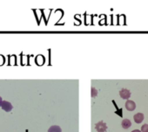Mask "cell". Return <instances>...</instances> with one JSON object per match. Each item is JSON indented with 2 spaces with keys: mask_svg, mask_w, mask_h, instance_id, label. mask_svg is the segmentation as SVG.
Returning a JSON list of instances; mask_svg holds the SVG:
<instances>
[{
  "mask_svg": "<svg viewBox=\"0 0 148 132\" xmlns=\"http://www.w3.org/2000/svg\"><path fill=\"white\" fill-rule=\"evenodd\" d=\"M3 100H2V97H0V103H1V102H2Z\"/></svg>",
  "mask_w": 148,
  "mask_h": 132,
  "instance_id": "11",
  "label": "cell"
},
{
  "mask_svg": "<svg viewBox=\"0 0 148 132\" xmlns=\"http://www.w3.org/2000/svg\"><path fill=\"white\" fill-rule=\"evenodd\" d=\"M98 95V90L95 88H92V97H95Z\"/></svg>",
  "mask_w": 148,
  "mask_h": 132,
  "instance_id": "8",
  "label": "cell"
},
{
  "mask_svg": "<svg viewBox=\"0 0 148 132\" xmlns=\"http://www.w3.org/2000/svg\"><path fill=\"white\" fill-rule=\"evenodd\" d=\"M125 106L126 110H129V111H133L136 109V103L132 100H127Z\"/></svg>",
  "mask_w": 148,
  "mask_h": 132,
  "instance_id": "4",
  "label": "cell"
},
{
  "mask_svg": "<svg viewBox=\"0 0 148 132\" xmlns=\"http://www.w3.org/2000/svg\"><path fill=\"white\" fill-rule=\"evenodd\" d=\"M95 129L98 132H106L107 129V126L103 121H100L95 124Z\"/></svg>",
  "mask_w": 148,
  "mask_h": 132,
  "instance_id": "1",
  "label": "cell"
},
{
  "mask_svg": "<svg viewBox=\"0 0 148 132\" xmlns=\"http://www.w3.org/2000/svg\"><path fill=\"white\" fill-rule=\"evenodd\" d=\"M132 132H141L140 130H138V129H134V130H132Z\"/></svg>",
  "mask_w": 148,
  "mask_h": 132,
  "instance_id": "10",
  "label": "cell"
},
{
  "mask_svg": "<svg viewBox=\"0 0 148 132\" xmlns=\"http://www.w3.org/2000/svg\"><path fill=\"white\" fill-rule=\"evenodd\" d=\"M119 96L121 98L123 99H129L130 97H131V92L129 90L127 89H122L120 91H119Z\"/></svg>",
  "mask_w": 148,
  "mask_h": 132,
  "instance_id": "3",
  "label": "cell"
},
{
  "mask_svg": "<svg viewBox=\"0 0 148 132\" xmlns=\"http://www.w3.org/2000/svg\"><path fill=\"white\" fill-rule=\"evenodd\" d=\"M48 132H62V130H61V128L59 126L53 125V126H51V127L49 128Z\"/></svg>",
  "mask_w": 148,
  "mask_h": 132,
  "instance_id": "7",
  "label": "cell"
},
{
  "mask_svg": "<svg viewBox=\"0 0 148 132\" xmlns=\"http://www.w3.org/2000/svg\"><path fill=\"white\" fill-rule=\"evenodd\" d=\"M141 132H148V124H144L141 127Z\"/></svg>",
  "mask_w": 148,
  "mask_h": 132,
  "instance_id": "9",
  "label": "cell"
},
{
  "mask_svg": "<svg viewBox=\"0 0 148 132\" xmlns=\"http://www.w3.org/2000/svg\"><path fill=\"white\" fill-rule=\"evenodd\" d=\"M0 107H1L2 110H4L6 112H10L13 108L12 104L11 103L7 102V101H2L1 103H0Z\"/></svg>",
  "mask_w": 148,
  "mask_h": 132,
  "instance_id": "2",
  "label": "cell"
},
{
  "mask_svg": "<svg viewBox=\"0 0 148 132\" xmlns=\"http://www.w3.org/2000/svg\"><path fill=\"white\" fill-rule=\"evenodd\" d=\"M144 118H145V116H144V114H142V113H137L133 116V119H134V121H135L136 123L142 122V121L144 120Z\"/></svg>",
  "mask_w": 148,
  "mask_h": 132,
  "instance_id": "5",
  "label": "cell"
},
{
  "mask_svg": "<svg viewBox=\"0 0 148 132\" xmlns=\"http://www.w3.org/2000/svg\"><path fill=\"white\" fill-rule=\"evenodd\" d=\"M121 125H122V127H123L124 129H128V128L131 127L132 122H131V121H130L129 119H124V120L122 121Z\"/></svg>",
  "mask_w": 148,
  "mask_h": 132,
  "instance_id": "6",
  "label": "cell"
}]
</instances>
